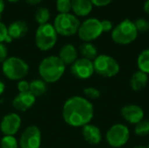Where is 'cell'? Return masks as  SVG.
Returning a JSON list of instances; mask_svg holds the SVG:
<instances>
[{
    "label": "cell",
    "instance_id": "obj_8",
    "mask_svg": "<svg viewBox=\"0 0 149 148\" xmlns=\"http://www.w3.org/2000/svg\"><path fill=\"white\" fill-rule=\"evenodd\" d=\"M103 33L101 21L96 17H89L80 23L78 31L79 38L84 42H89L97 39Z\"/></svg>",
    "mask_w": 149,
    "mask_h": 148
},
{
    "label": "cell",
    "instance_id": "obj_24",
    "mask_svg": "<svg viewBox=\"0 0 149 148\" xmlns=\"http://www.w3.org/2000/svg\"><path fill=\"white\" fill-rule=\"evenodd\" d=\"M134 133L138 136L144 137L149 134V120H142L134 126Z\"/></svg>",
    "mask_w": 149,
    "mask_h": 148
},
{
    "label": "cell",
    "instance_id": "obj_10",
    "mask_svg": "<svg viewBox=\"0 0 149 148\" xmlns=\"http://www.w3.org/2000/svg\"><path fill=\"white\" fill-rule=\"evenodd\" d=\"M21 148H39L41 145V132L36 126H30L24 129L19 139Z\"/></svg>",
    "mask_w": 149,
    "mask_h": 148
},
{
    "label": "cell",
    "instance_id": "obj_22",
    "mask_svg": "<svg viewBox=\"0 0 149 148\" xmlns=\"http://www.w3.org/2000/svg\"><path fill=\"white\" fill-rule=\"evenodd\" d=\"M47 91L46 83L42 79H35L30 83V92L35 96H41Z\"/></svg>",
    "mask_w": 149,
    "mask_h": 148
},
{
    "label": "cell",
    "instance_id": "obj_1",
    "mask_svg": "<svg viewBox=\"0 0 149 148\" xmlns=\"http://www.w3.org/2000/svg\"><path fill=\"white\" fill-rule=\"evenodd\" d=\"M62 115L65 122L73 127H83L90 124L94 108L89 99L81 96L69 98L63 106Z\"/></svg>",
    "mask_w": 149,
    "mask_h": 148
},
{
    "label": "cell",
    "instance_id": "obj_23",
    "mask_svg": "<svg viewBox=\"0 0 149 148\" xmlns=\"http://www.w3.org/2000/svg\"><path fill=\"white\" fill-rule=\"evenodd\" d=\"M50 10L45 7H39L35 12V19L40 24H47L50 18Z\"/></svg>",
    "mask_w": 149,
    "mask_h": 148
},
{
    "label": "cell",
    "instance_id": "obj_35",
    "mask_svg": "<svg viewBox=\"0 0 149 148\" xmlns=\"http://www.w3.org/2000/svg\"><path fill=\"white\" fill-rule=\"evenodd\" d=\"M143 9L146 13L149 14V0H146L144 4H143Z\"/></svg>",
    "mask_w": 149,
    "mask_h": 148
},
{
    "label": "cell",
    "instance_id": "obj_29",
    "mask_svg": "<svg viewBox=\"0 0 149 148\" xmlns=\"http://www.w3.org/2000/svg\"><path fill=\"white\" fill-rule=\"evenodd\" d=\"M17 90L19 92H30V83L26 80H19L17 83Z\"/></svg>",
    "mask_w": 149,
    "mask_h": 148
},
{
    "label": "cell",
    "instance_id": "obj_13",
    "mask_svg": "<svg viewBox=\"0 0 149 148\" xmlns=\"http://www.w3.org/2000/svg\"><path fill=\"white\" fill-rule=\"evenodd\" d=\"M121 116L123 119L132 125H136L140 121H141L144 119V111L143 109L134 104L127 105L124 107H122L121 111Z\"/></svg>",
    "mask_w": 149,
    "mask_h": 148
},
{
    "label": "cell",
    "instance_id": "obj_14",
    "mask_svg": "<svg viewBox=\"0 0 149 148\" xmlns=\"http://www.w3.org/2000/svg\"><path fill=\"white\" fill-rule=\"evenodd\" d=\"M36 97L31 92H19L13 99L12 106L13 107L20 112H25L30 109L35 103Z\"/></svg>",
    "mask_w": 149,
    "mask_h": 148
},
{
    "label": "cell",
    "instance_id": "obj_5",
    "mask_svg": "<svg viewBox=\"0 0 149 148\" xmlns=\"http://www.w3.org/2000/svg\"><path fill=\"white\" fill-rule=\"evenodd\" d=\"M79 26V19L72 13H58L53 22V27L58 35L65 37H70L78 33Z\"/></svg>",
    "mask_w": 149,
    "mask_h": 148
},
{
    "label": "cell",
    "instance_id": "obj_16",
    "mask_svg": "<svg viewBox=\"0 0 149 148\" xmlns=\"http://www.w3.org/2000/svg\"><path fill=\"white\" fill-rule=\"evenodd\" d=\"M58 58L66 65H72L78 59V51L72 44H65L59 51Z\"/></svg>",
    "mask_w": 149,
    "mask_h": 148
},
{
    "label": "cell",
    "instance_id": "obj_32",
    "mask_svg": "<svg viewBox=\"0 0 149 148\" xmlns=\"http://www.w3.org/2000/svg\"><path fill=\"white\" fill-rule=\"evenodd\" d=\"M8 56V49L3 43H0V62L3 63Z\"/></svg>",
    "mask_w": 149,
    "mask_h": 148
},
{
    "label": "cell",
    "instance_id": "obj_40",
    "mask_svg": "<svg viewBox=\"0 0 149 148\" xmlns=\"http://www.w3.org/2000/svg\"><path fill=\"white\" fill-rule=\"evenodd\" d=\"M148 148H149V144H148Z\"/></svg>",
    "mask_w": 149,
    "mask_h": 148
},
{
    "label": "cell",
    "instance_id": "obj_18",
    "mask_svg": "<svg viewBox=\"0 0 149 148\" xmlns=\"http://www.w3.org/2000/svg\"><path fill=\"white\" fill-rule=\"evenodd\" d=\"M28 25L24 21L22 20H17L12 22L8 27V35L12 39H18L20 38H23L28 31Z\"/></svg>",
    "mask_w": 149,
    "mask_h": 148
},
{
    "label": "cell",
    "instance_id": "obj_19",
    "mask_svg": "<svg viewBox=\"0 0 149 148\" xmlns=\"http://www.w3.org/2000/svg\"><path fill=\"white\" fill-rule=\"evenodd\" d=\"M148 83V75L141 72H135L130 79V86L134 92L143 90Z\"/></svg>",
    "mask_w": 149,
    "mask_h": 148
},
{
    "label": "cell",
    "instance_id": "obj_9",
    "mask_svg": "<svg viewBox=\"0 0 149 148\" xmlns=\"http://www.w3.org/2000/svg\"><path fill=\"white\" fill-rule=\"evenodd\" d=\"M130 138L129 128L120 123L112 126L106 133V140L110 147L120 148L125 146Z\"/></svg>",
    "mask_w": 149,
    "mask_h": 148
},
{
    "label": "cell",
    "instance_id": "obj_33",
    "mask_svg": "<svg viewBox=\"0 0 149 148\" xmlns=\"http://www.w3.org/2000/svg\"><path fill=\"white\" fill-rule=\"evenodd\" d=\"M113 0H91L92 3L97 7H105L109 5Z\"/></svg>",
    "mask_w": 149,
    "mask_h": 148
},
{
    "label": "cell",
    "instance_id": "obj_11",
    "mask_svg": "<svg viewBox=\"0 0 149 148\" xmlns=\"http://www.w3.org/2000/svg\"><path fill=\"white\" fill-rule=\"evenodd\" d=\"M71 72L72 75L79 79H87L91 78L94 73L93 63L85 58H78L72 65Z\"/></svg>",
    "mask_w": 149,
    "mask_h": 148
},
{
    "label": "cell",
    "instance_id": "obj_26",
    "mask_svg": "<svg viewBox=\"0 0 149 148\" xmlns=\"http://www.w3.org/2000/svg\"><path fill=\"white\" fill-rule=\"evenodd\" d=\"M56 8L58 13H70L72 10L71 0H57Z\"/></svg>",
    "mask_w": 149,
    "mask_h": 148
},
{
    "label": "cell",
    "instance_id": "obj_20",
    "mask_svg": "<svg viewBox=\"0 0 149 148\" xmlns=\"http://www.w3.org/2000/svg\"><path fill=\"white\" fill-rule=\"evenodd\" d=\"M79 51H80V53L83 56V58H87L92 61L94 60L95 58L98 56L97 48L92 43H89V42L83 43L79 47Z\"/></svg>",
    "mask_w": 149,
    "mask_h": 148
},
{
    "label": "cell",
    "instance_id": "obj_6",
    "mask_svg": "<svg viewBox=\"0 0 149 148\" xmlns=\"http://www.w3.org/2000/svg\"><path fill=\"white\" fill-rule=\"evenodd\" d=\"M58 40V33L52 24H45L38 25L35 34V43L37 47L46 51L54 47Z\"/></svg>",
    "mask_w": 149,
    "mask_h": 148
},
{
    "label": "cell",
    "instance_id": "obj_12",
    "mask_svg": "<svg viewBox=\"0 0 149 148\" xmlns=\"http://www.w3.org/2000/svg\"><path fill=\"white\" fill-rule=\"evenodd\" d=\"M21 123V117L17 113H11L6 114L3 118L0 123V130L3 133V135L14 136L19 131Z\"/></svg>",
    "mask_w": 149,
    "mask_h": 148
},
{
    "label": "cell",
    "instance_id": "obj_7",
    "mask_svg": "<svg viewBox=\"0 0 149 148\" xmlns=\"http://www.w3.org/2000/svg\"><path fill=\"white\" fill-rule=\"evenodd\" d=\"M93 63L94 72L104 78H113L116 76L120 70L117 60L107 54L98 55Z\"/></svg>",
    "mask_w": 149,
    "mask_h": 148
},
{
    "label": "cell",
    "instance_id": "obj_31",
    "mask_svg": "<svg viewBox=\"0 0 149 148\" xmlns=\"http://www.w3.org/2000/svg\"><path fill=\"white\" fill-rule=\"evenodd\" d=\"M101 27H102L103 32H107V31H113V24L112 21H110L108 19H104L101 21Z\"/></svg>",
    "mask_w": 149,
    "mask_h": 148
},
{
    "label": "cell",
    "instance_id": "obj_34",
    "mask_svg": "<svg viewBox=\"0 0 149 148\" xmlns=\"http://www.w3.org/2000/svg\"><path fill=\"white\" fill-rule=\"evenodd\" d=\"M5 9V3H4V0H0V18L2 17V14L3 12Z\"/></svg>",
    "mask_w": 149,
    "mask_h": 148
},
{
    "label": "cell",
    "instance_id": "obj_37",
    "mask_svg": "<svg viewBox=\"0 0 149 148\" xmlns=\"http://www.w3.org/2000/svg\"><path fill=\"white\" fill-rule=\"evenodd\" d=\"M4 90H5V85L2 81H0V96L3 93Z\"/></svg>",
    "mask_w": 149,
    "mask_h": 148
},
{
    "label": "cell",
    "instance_id": "obj_41",
    "mask_svg": "<svg viewBox=\"0 0 149 148\" xmlns=\"http://www.w3.org/2000/svg\"><path fill=\"white\" fill-rule=\"evenodd\" d=\"M0 148H1V147H0Z\"/></svg>",
    "mask_w": 149,
    "mask_h": 148
},
{
    "label": "cell",
    "instance_id": "obj_25",
    "mask_svg": "<svg viewBox=\"0 0 149 148\" xmlns=\"http://www.w3.org/2000/svg\"><path fill=\"white\" fill-rule=\"evenodd\" d=\"M18 142L14 136L4 135L0 142L1 148H18Z\"/></svg>",
    "mask_w": 149,
    "mask_h": 148
},
{
    "label": "cell",
    "instance_id": "obj_38",
    "mask_svg": "<svg viewBox=\"0 0 149 148\" xmlns=\"http://www.w3.org/2000/svg\"><path fill=\"white\" fill-rule=\"evenodd\" d=\"M134 148H148V147H145V146H137V147H134Z\"/></svg>",
    "mask_w": 149,
    "mask_h": 148
},
{
    "label": "cell",
    "instance_id": "obj_17",
    "mask_svg": "<svg viewBox=\"0 0 149 148\" xmlns=\"http://www.w3.org/2000/svg\"><path fill=\"white\" fill-rule=\"evenodd\" d=\"M72 10L76 17H86L93 10V4L91 0H71Z\"/></svg>",
    "mask_w": 149,
    "mask_h": 148
},
{
    "label": "cell",
    "instance_id": "obj_2",
    "mask_svg": "<svg viewBox=\"0 0 149 148\" xmlns=\"http://www.w3.org/2000/svg\"><path fill=\"white\" fill-rule=\"evenodd\" d=\"M65 65L58 56H49L45 58L38 65V73L45 83H55L64 75Z\"/></svg>",
    "mask_w": 149,
    "mask_h": 148
},
{
    "label": "cell",
    "instance_id": "obj_28",
    "mask_svg": "<svg viewBox=\"0 0 149 148\" xmlns=\"http://www.w3.org/2000/svg\"><path fill=\"white\" fill-rule=\"evenodd\" d=\"M83 92L87 99H97L100 97V92L94 87H86L83 90Z\"/></svg>",
    "mask_w": 149,
    "mask_h": 148
},
{
    "label": "cell",
    "instance_id": "obj_21",
    "mask_svg": "<svg viewBox=\"0 0 149 148\" xmlns=\"http://www.w3.org/2000/svg\"><path fill=\"white\" fill-rule=\"evenodd\" d=\"M137 65L139 71L149 74V49L142 51L137 58Z\"/></svg>",
    "mask_w": 149,
    "mask_h": 148
},
{
    "label": "cell",
    "instance_id": "obj_30",
    "mask_svg": "<svg viewBox=\"0 0 149 148\" xmlns=\"http://www.w3.org/2000/svg\"><path fill=\"white\" fill-rule=\"evenodd\" d=\"M8 37L7 26L0 21V43H5L6 38Z\"/></svg>",
    "mask_w": 149,
    "mask_h": 148
},
{
    "label": "cell",
    "instance_id": "obj_4",
    "mask_svg": "<svg viewBox=\"0 0 149 148\" xmlns=\"http://www.w3.org/2000/svg\"><path fill=\"white\" fill-rule=\"evenodd\" d=\"M2 71L4 76L10 80H22L29 72V65L20 58L10 57L3 62Z\"/></svg>",
    "mask_w": 149,
    "mask_h": 148
},
{
    "label": "cell",
    "instance_id": "obj_15",
    "mask_svg": "<svg viewBox=\"0 0 149 148\" xmlns=\"http://www.w3.org/2000/svg\"><path fill=\"white\" fill-rule=\"evenodd\" d=\"M82 135L85 140L92 145H98L102 140L100 128L93 124H87L82 127Z\"/></svg>",
    "mask_w": 149,
    "mask_h": 148
},
{
    "label": "cell",
    "instance_id": "obj_3",
    "mask_svg": "<svg viewBox=\"0 0 149 148\" xmlns=\"http://www.w3.org/2000/svg\"><path fill=\"white\" fill-rule=\"evenodd\" d=\"M138 34L139 32L136 29L134 22L126 18L113 29L111 38L115 44L127 45L135 41Z\"/></svg>",
    "mask_w": 149,
    "mask_h": 148
},
{
    "label": "cell",
    "instance_id": "obj_27",
    "mask_svg": "<svg viewBox=\"0 0 149 148\" xmlns=\"http://www.w3.org/2000/svg\"><path fill=\"white\" fill-rule=\"evenodd\" d=\"M134 24L136 26L138 32L145 33L149 31V22L145 18L142 17L138 18L137 20L134 21Z\"/></svg>",
    "mask_w": 149,
    "mask_h": 148
},
{
    "label": "cell",
    "instance_id": "obj_39",
    "mask_svg": "<svg viewBox=\"0 0 149 148\" xmlns=\"http://www.w3.org/2000/svg\"><path fill=\"white\" fill-rule=\"evenodd\" d=\"M7 1L10 2V3H16V2H18V1H20V0H7Z\"/></svg>",
    "mask_w": 149,
    "mask_h": 148
},
{
    "label": "cell",
    "instance_id": "obj_36",
    "mask_svg": "<svg viewBox=\"0 0 149 148\" xmlns=\"http://www.w3.org/2000/svg\"><path fill=\"white\" fill-rule=\"evenodd\" d=\"M26 3H28L29 4H31V5H34V4H38L40 3L43 0H25Z\"/></svg>",
    "mask_w": 149,
    "mask_h": 148
}]
</instances>
